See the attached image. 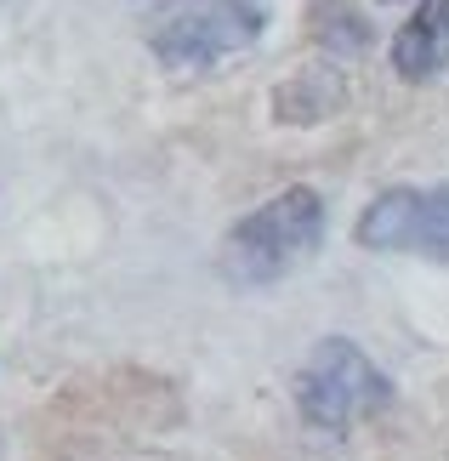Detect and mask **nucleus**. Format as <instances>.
I'll return each instance as SVG.
<instances>
[{"label": "nucleus", "mask_w": 449, "mask_h": 461, "mask_svg": "<svg viewBox=\"0 0 449 461\" xmlns=\"http://www.w3.org/2000/svg\"><path fill=\"white\" fill-rule=\"evenodd\" d=\"M319 245H325V200L313 188H284L228 228L217 268L228 285L256 291V285H274V279L296 274L301 262H313Z\"/></svg>", "instance_id": "nucleus-1"}, {"label": "nucleus", "mask_w": 449, "mask_h": 461, "mask_svg": "<svg viewBox=\"0 0 449 461\" xmlns=\"http://www.w3.org/2000/svg\"><path fill=\"white\" fill-rule=\"evenodd\" d=\"M387 404H392L387 370L347 336H325L296 370V411L319 433H347L353 421L387 411Z\"/></svg>", "instance_id": "nucleus-2"}, {"label": "nucleus", "mask_w": 449, "mask_h": 461, "mask_svg": "<svg viewBox=\"0 0 449 461\" xmlns=\"http://www.w3.org/2000/svg\"><path fill=\"white\" fill-rule=\"evenodd\" d=\"M267 29L262 0H166L148 17V46L166 68H205L256 46Z\"/></svg>", "instance_id": "nucleus-3"}, {"label": "nucleus", "mask_w": 449, "mask_h": 461, "mask_svg": "<svg viewBox=\"0 0 449 461\" xmlns=\"http://www.w3.org/2000/svg\"><path fill=\"white\" fill-rule=\"evenodd\" d=\"M353 240L364 251H382V257L416 251V257H433L449 268V183L375 194L353 228Z\"/></svg>", "instance_id": "nucleus-4"}, {"label": "nucleus", "mask_w": 449, "mask_h": 461, "mask_svg": "<svg viewBox=\"0 0 449 461\" xmlns=\"http://www.w3.org/2000/svg\"><path fill=\"white\" fill-rule=\"evenodd\" d=\"M392 68L399 80H433L449 68V0H421L409 23L392 34Z\"/></svg>", "instance_id": "nucleus-5"}, {"label": "nucleus", "mask_w": 449, "mask_h": 461, "mask_svg": "<svg viewBox=\"0 0 449 461\" xmlns=\"http://www.w3.org/2000/svg\"><path fill=\"white\" fill-rule=\"evenodd\" d=\"M341 103H347V80L336 75V68H301V75H291L279 86V97H274V109L284 126H313V120H330L341 114Z\"/></svg>", "instance_id": "nucleus-6"}, {"label": "nucleus", "mask_w": 449, "mask_h": 461, "mask_svg": "<svg viewBox=\"0 0 449 461\" xmlns=\"http://www.w3.org/2000/svg\"><path fill=\"white\" fill-rule=\"evenodd\" d=\"M387 6H392V0H387Z\"/></svg>", "instance_id": "nucleus-7"}]
</instances>
